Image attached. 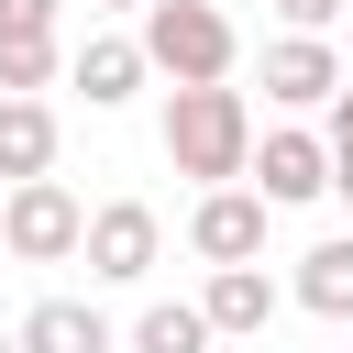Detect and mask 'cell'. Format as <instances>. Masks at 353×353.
Wrapping results in <instances>:
<instances>
[{
    "mask_svg": "<svg viewBox=\"0 0 353 353\" xmlns=\"http://www.w3.org/2000/svg\"><path fill=\"white\" fill-rule=\"evenodd\" d=\"M243 154H254V99H243L232 77H199V88H176V99H165V165H176V176L232 188V176H243Z\"/></svg>",
    "mask_w": 353,
    "mask_h": 353,
    "instance_id": "6da1fadb",
    "label": "cell"
},
{
    "mask_svg": "<svg viewBox=\"0 0 353 353\" xmlns=\"http://www.w3.org/2000/svg\"><path fill=\"white\" fill-rule=\"evenodd\" d=\"M143 66L154 77H176V88H199V77H232V55H243V33H232V11H210V0H143Z\"/></svg>",
    "mask_w": 353,
    "mask_h": 353,
    "instance_id": "7a4b0ae2",
    "label": "cell"
},
{
    "mask_svg": "<svg viewBox=\"0 0 353 353\" xmlns=\"http://www.w3.org/2000/svg\"><path fill=\"white\" fill-rule=\"evenodd\" d=\"M77 232H88V210H77L66 176H11V188H0V243H11L22 265H66Z\"/></svg>",
    "mask_w": 353,
    "mask_h": 353,
    "instance_id": "3957f363",
    "label": "cell"
},
{
    "mask_svg": "<svg viewBox=\"0 0 353 353\" xmlns=\"http://www.w3.org/2000/svg\"><path fill=\"white\" fill-rule=\"evenodd\" d=\"M77 254H88V276H99V287H143V276H154V254H165V221H154L143 199H99V210H88V232H77Z\"/></svg>",
    "mask_w": 353,
    "mask_h": 353,
    "instance_id": "277c9868",
    "label": "cell"
},
{
    "mask_svg": "<svg viewBox=\"0 0 353 353\" xmlns=\"http://www.w3.org/2000/svg\"><path fill=\"white\" fill-rule=\"evenodd\" d=\"M243 176H254V199H265V210H309V199H331V154H320V132H298V121L254 132Z\"/></svg>",
    "mask_w": 353,
    "mask_h": 353,
    "instance_id": "5b68a950",
    "label": "cell"
},
{
    "mask_svg": "<svg viewBox=\"0 0 353 353\" xmlns=\"http://www.w3.org/2000/svg\"><path fill=\"white\" fill-rule=\"evenodd\" d=\"M188 254H199V265H254V254H265V199H254L243 176H232V188H199Z\"/></svg>",
    "mask_w": 353,
    "mask_h": 353,
    "instance_id": "8992f818",
    "label": "cell"
},
{
    "mask_svg": "<svg viewBox=\"0 0 353 353\" xmlns=\"http://www.w3.org/2000/svg\"><path fill=\"white\" fill-rule=\"evenodd\" d=\"M331 88H342V55H331L320 33H276V44H265V99H276V110H320Z\"/></svg>",
    "mask_w": 353,
    "mask_h": 353,
    "instance_id": "52a82bcc",
    "label": "cell"
},
{
    "mask_svg": "<svg viewBox=\"0 0 353 353\" xmlns=\"http://www.w3.org/2000/svg\"><path fill=\"white\" fill-rule=\"evenodd\" d=\"M276 309H287V287L265 276V254L254 265H210V287H199V320L210 331H265Z\"/></svg>",
    "mask_w": 353,
    "mask_h": 353,
    "instance_id": "ba28073f",
    "label": "cell"
},
{
    "mask_svg": "<svg viewBox=\"0 0 353 353\" xmlns=\"http://www.w3.org/2000/svg\"><path fill=\"white\" fill-rule=\"evenodd\" d=\"M66 77L88 88V110H121V99H132L154 66H143V44H132V33H88V44L66 55Z\"/></svg>",
    "mask_w": 353,
    "mask_h": 353,
    "instance_id": "9c48e42d",
    "label": "cell"
},
{
    "mask_svg": "<svg viewBox=\"0 0 353 353\" xmlns=\"http://www.w3.org/2000/svg\"><path fill=\"white\" fill-rule=\"evenodd\" d=\"M11 342H22V353H110V320H99L88 298H33V309L11 320Z\"/></svg>",
    "mask_w": 353,
    "mask_h": 353,
    "instance_id": "30bf717a",
    "label": "cell"
},
{
    "mask_svg": "<svg viewBox=\"0 0 353 353\" xmlns=\"http://www.w3.org/2000/svg\"><path fill=\"white\" fill-rule=\"evenodd\" d=\"M11 176H55V110L44 99H0V188Z\"/></svg>",
    "mask_w": 353,
    "mask_h": 353,
    "instance_id": "8fae6325",
    "label": "cell"
},
{
    "mask_svg": "<svg viewBox=\"0 0 353 353\" xmlns=\"http://www.w3.org/2000/svg\"><path fill=\"white\" fill-rule=\"evenodd\" d=\"M287 298H298L309 320H353V243H309L298 276H287Z\"/></svg>",
    "mask_w": 353,
    "mask_h": 353,
    "instance_id": "7c38bea8",
    "label": "cell"
},
{
    "mask_svg": "<svg viewBox=\"0 0 353 353\" xmlns=\"http://www.w3.org/2000/svg\"><path fill=\"white\" fill-rule=\"evenodd\" d=\"M221 331L199 320V298H154L143 320H132V353H210Z\"/></svg>",
    "mask_w": 353,
    "mask_h": 353,
    "instance_id": "4fadbf2b",
    "label": "cell"
},
{
    "mask_svg": "<svg viewBox=\"0 0 353 353\" xmlns=\"http://www.w3.org/2000/svg\"><path fill=\"white\" fill-rule=\"evenodd\" d=\"M66 55H55V33H0V99H44V77H55Z\"/></svg>",
    "mask_w": 353,
    "mask_h": 353,
    "instance_id": "5bb4252c",
    "label": "cell"
},
{
    "mask_svg": "<svg viewBox=\"0 0 353 353\" xmlns=\"http://www.w3.org/2000/svg\"><path fill=\"white\" fill-rule=\"evenodd\" d=\"M320 154H331V199H353V88H331V132H320Z\"/></svg>",
    "mask_w": 353,
    "mask_h": 353,
    "instance_id": "9a60e30c",
    "label": "cell"
},
{
    "mask_svg": "<svg viewBox=\"0 0 353 353\" xmlns=\"http://www.w3.org/2000/svg\"><path fill=\"white\" fill-rule=\"evenodd\" d=\"M342 11H353V0H276V22H287V33H331Z\"/></svg>",
    "mask_w": 353,
    "mask_h": 353,
    "instance_id": "2e32d148",
    "label": "cell"
},
{
    "mask_svg": "<svg viewBox=\"0 0 353 353\" xmlns=\"http://www.w3.org/2000/svg\"><path fill=\"white\" fill-rule=\"evenodd\" d=\"M66 0H0V33H55Z\"/></svg>",
    "mask_w": 353,
    "mask_h": 353,
    "instance_id": "e0dca14e",
    "label": "cell"
},
{
    "mask_svg": "<svg viewBox=\"0 0 353 353\" xmlns=\"http://www.w3.org/2000/svg\"><path fill=\"white\" fill-rule=\"evenodd\" d=\"M99 11H143V0H99Z\"/></svg>",
    "mask_w": 353,
    "mask_h": 353,
    "instance_id": "ac0fdd59",
    "label": "cell"
},
{
    "mask_svg": "<svg viewBox=\"0 0 353 353\" xmlns=\"http://www.w3.org/2000/svg\"><path fill=\"white\" fill-rule=\"evenodd\" d=\"M0 353H22V342H11V331H0Z\"/></svg>",
    "mask_w": 353,
    "mask_h": 353,
    "instance_id": "d6986e66",
    "label": "cell"
},
{
    "mask_svg": "<svg viewBox=\"0 0 353 353\" xmlns=\"http://www.w3.org/2000/svg\"><path fill=\"white\" fill-rule=\"evenodd\" d=\"M342 88H353V77H342Z\"/></svg>",
    "mask_w": 353,
    "mask_h": 353,
    "instance_id": "ffe728a7",
    "label": "cell"
}]
</instances>
